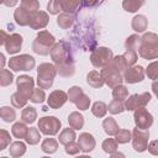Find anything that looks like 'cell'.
Listing matches in <instances>:
<instances>
[{"instance_id": "40", "label": "cell", "mask_w": 158, "mask_h": 158, "mask_svg": "<svg viewBox=\"0 0 158 158\" xmlns=\"http://www.w3.org/2000/svg\"><path fill=\"white\" fill-rule=\"evenodd\" d=\"M107 111L112 115H117V114H121L125 111V104L122 101H118V100H112L109 106H107Z\"/></svg>"}, {"instance_id": "30", "label": "cell", "mask_w": 158, "mask_h": 158, "mask_svg": "<svg viewBox=\"0 0 158 158\" xmlns=\"http://www.w3.org/2000/svg\"><path fill=\"white\" fill-rule=\"evenodd\" d=\"M41 149L44 153L52 154L58 149V141L54 138H44L41 143Z\"/></svg>"}, {"instance_id": "37", "label": "cell", "mask_w": 158, "mask_h": 158, "mask_svg": "<svg viewBox=\"0 0 158 158\" xmlns=\"http://www.w3.org/2000/svg\"><path fill=\"white\" fill-rule=\"evenodd\" d=\"M141 43V37L138 35H131L125 41V48L131 51H137Z\"/></svg>"}, {"instance_id": "26", "label": "cell", "mask_w": 158, "mask_h": 158, "mask_svg": "<svg viewBox=\"0 0 158 158\" xmlns=\"http://www.w3.org/2000/svg\"><path fill=\"white\" fill-rule=\"evenodd\" d=\"M27 131H28V127L26 126L25 122H15L11 127V133L15 138H19V139H22L26 137L27 135Z\"/></svg>"}, {"instance_id": "1", "label": "cell", "mask_w": 158, "mask_h": 158, "mask_svg": "<svg viewBox=\"0 0 158 158\" xmlns=\"http://www.w3.org/2000/svg\"><path fill=\"white\" fill-rule=\"evenodd\" d=\"M138 54L143 59H156L158 57V36L154 32H147L141 37Z\"/></svg>"}, {"instance_id": "27", "label": "cell", "mask_w": 158, "mask_h": 158, "mask_svg": "<svg viewBox=\"0 0 158 158\" xmlns=\"http://www.w3.org/2000/svg\"><path fill=\"white\" fill-rule=\"evenodd\" d=\"M37 118V111L32 106H26L21 112V120L25 123H33Z\"/></svg>"}, {"instance_id": "48", "label": "cell", "mask_w": 158, "mask_h": 158, "mask_svg": "<svg viewBox=\"0 0 158 158\" xmlns=\"http://www.w3.org/2000/svg\"><path fill=\"white\" fill-rule=\"evenodd\" d=\"M144 74H147L149 79L156 80V79L158 78V63H157V62H152V63L147 67V69L144 70Z\"/></svg>"}, {"instance_id": "6", "label": "cell", "mask_w": 158, "mask_h": 158, "mask_svg": "<svg viewBox=\"0 0 158 158\" xmlns=\"http://www.w3.org/2000/svg\"><path fill=\"white\" fill-rule=\"evenodd\" d=\"M114 54L112 51L107 47H98L90 54V62L95 68H102L110 63Z\"/></svg>"}, {"instance_id": "14", "label": "cell", "mask_w": 158, "mask_h": 158, "mask_svg": "<svg viewBox=\"0 0 158 158\" xmlns=\"http://www.w3.org/2000/svg\"><path fill=\"white\" fill-rule=\"evenodd\" d=\"M49 22V16L46 11H41L37 10L35 12L31 14V19H30V23L28 26L32 30H42L44 28Z\"/></svg>"}, {"instance_id": "28", "label": "cell", "mask_w": 158, "mask_h": 158, "mask_svg": "<svg viewBox=\"0 0 158 158\" xmlns=\"http://www.w3.org/2000/svg\"><path fill=\"white\" fill-rule=\"evenodd\" d=\"M77 138V135H75V132H74V130L70 127H67V128H63L62 130V132L59 133V137H58V141H59V143L60 144H67V143H69V142H72V141H74Z\"/></svg>"}, {"instance_id": "44", "label": "cell", "mask_w": 158, "mask_h": 158, "mask_svg": "<svg viewBox=\"0 0 158 158\" xmlns=\"http://www.w3.org/2000/svg\"><path fill=\"white\" fill-rule=\"evenodd\" d=\"M21 7L28 12H35L40 9V2L38 0H21Z\"/></svg>"}, {"instance_id": "41", "label": "cell", "mask_w": 158, "mask_h": 158, "mask_svg": "<svg viewBox=\"0 0 158 158\" xmlns=\"http://www.w3.org/2000/svg\"><path fill=\"white\" fill-rule=\"evenodd\" d=\"M14 81V74L9 69L0 70V86H9Z\"/></svg>"}, {"instance_id": "22", "label": "cell", "mask_w": 158, "mask_h": 158, "mask_svg": "<svg viewBox=\"0 0 158 158\" xmlns=\"http://www.w3.org/2000/svg\"><path fill=\"white\" fill-rule=\"evenodd\" d=\"M86 83L91 88H94V89H100L104 85V80H102L100 73L96 72V70H91V72L88 73V75H86Z\"/></svg>"}, {"instance_id": "21", "label": "cell", "mask_w": 158, "mask_h": 158, "mask_svg": "<svg viewBox=\"0 0 158 158\" xmlns=\"http://www.w3.org/2000/svg\"><path fill=\"white\" fill-rule=\"evenodd\" d=\"M68 123L73 130H80L84 126V116L78 111H73L68 116Z\"/></svg>"}, {"instance_id": "9", "label": "cell", "mask_w": 158, "mask_h": 158, "mask_svg": "<svg viewBox=\"0 0 158 158\" xmlns=\"http://www.w3.org/2000/svg\"><path fill=\"white\" fill-rule=\"evenodd\" d=\"M148 138H149L148 130H141L138 127L133 128V131L131 132V141L133 149L136 152H144L148 146Z\"/></svg>"}, {"instance_id": "23", "label": "cell", "mask_w": 158, "mask_h": 158, "mask_svg": "<svg viewBox=\"0 0 158 158\" xmlns=\"http://www.w3.org/2000/svg\"><path fill=\"white\" fill-rule=\"evenodd\" d=\"M74 23V16L72 14L68 12H62L59 14V16L57 17V25L62 28V30H68L69 27H72Z\"/></svg>"}, {"instance_id": "50", "label": "cell", "mask_w": 158, "mask_h": 158, "mask_svg": "<svg viewBox=\"0 0 158 158\" xmlns=\"http://www.w3.org/2000/svg\"><path fill=\"white\" fill-rule=\"evenodd\" d=\"M75 105H77V107H78L79 110H81V111L88 110L89 106H90V98H89L88 95L83 94V95L78 99V101L75 102Z\"/></svg>"}, {"instance_id": "17", "label": "cell", "mask_w": 158, "mask_h": 158, "mask_svg": "<svg viewBox=\"0 0 158 158\" xmlns=\"http://www.w3.org/2000/svg\"><path fill=\"white\" fill-rule=\"evenodd\" d=\"M78 144H79V148L81 152L89 153L95 148L96 142H95V138L93 135H90L88 132H83L78 137Z\"/></svg>"}, {"instance_id": "3", "label": "cell", "mask_w": 158, "mask_h": 158, "mask_svg": "<svg viewBox=\"0 0 158 158\" xmlns=\"http://www.w3.org/2000/svg\"><path fill=\"white\" fill-rule=\"evenodd\" d=\"M57 75L56 67L51 63H41L37 68V84L42 89H49Z\"/></svg>"}, {"instance_id": "10", "label": "cell", "mask_w": 158, "mask_h": 158, "mask_svg": "<svg viewBox=\"0 0 158 158\" xmlns=\"http://www.w3.org/2000/svg\"><path fill=\"white\" fill-rule=\"evenodd\" d=\"M16 86H17L16 93L20 94L22 98H25L26 100H30V96L35 88V80L30 75L23 74L16 78Z\"/></svg>"}, {"instance_id": "36", "label": "cell", "mask_w": 158, "mask_h": 158, "mask_svg": "<svg viewBox=\"0 0 158 158\" xmlns=\"http://www.w3.org/2000/svg\"><path fill=\"white\" fill-rule=\"evenodd\" d=\"M91 112L96 117H104L107 112V105L104 101H95L91 106Z\"/></svg>"}, {"instance_id": "33", "label": "cell", "mask_w": 158, "mask_h": 158, "mask_svg": "<svg viewBox=\"0 0 158 158\" xmlns=\"http://www.w3.org/2000/svg\"><path fill=\"white\" fill-rule=\"evenodd\" d=\"M112 89H114V90H112V96H114L115 100L125 101V100L127 99V96H128V89H127L125 85L120 84V85L114 86Z\"/></svg>"}, {"instance_id": "45", "label": "cell", "mask_w": 158, "mask_h": 158, "mask_svg": "<svg viewBox=\"0 0 158 158\" xmlns=\"http://www.w3.org/2000/svg\"><path fill=\"white\" fill-rule=\"evenodd\" d=\"M11 143V136L6 130L0 128V151H4L7 148Z\"/></svg>"}, {"instance_id": "39", "label": "cell", "mask_w": 158, "mask_h": 158, "mask_svg": "<svg viewBox=\"0 0 158 158\" xmlns=\"http://www.w3.org/2000/svg\"><path fill=\"white\" fill-rule=\"evenodd\" d=\"M30 100L35 104H41L46 100V94H44V90L42 88H33L32 90V94L30 96Z\"/></svg>"}, {"instance_id": "31", "label": "cell", "mask_w": 158, "mask_h": 158, "mask_svg": "<svg viewBox=\"0 0 158 158\" xmlns=\"http://www.w3.org/2000/svg\"><path fill=\"white\" fill-rule=\"evenodd\" d=\"M80 7V0H62V10L68 14H75Z\"/></svg>"}, {"instance_id": "7", "label": "cell", "mask_w": 158, "mask_h": 158, "mask_svg": "<svg viewBox=\"0 0 158 158\" xmlns=\"http://www.w3.org/2000/svg\"><path fill=\"white\" fill-rule=\"evenodd\" d=\"M62 122L56 116H44L38 120V128L46 136H54L59 132Z\"/></svg>"}, {"instance_id": "47", "label": "cell", "mask_w": 158, "mask_h": 158, "mask_svg": "<svg viewBox=\"0 0 158 158\" xmlns=\"http://www.w3.org/2000/svg\"><path fill=\"white\" fill-rule=\"evenodd\" d=\"M27 101H28V100H26L25 98H22V96H21L20 94H17V93H14V94L11 95V104H12V106L16 107V109L23 107V106L27 104Z\"/></svg>"}, {"instance_id": "18", "label": "cell", "mask_w": 158, "mask_h": 158, "mask_svg": "<svg viewBox=\"0 0 158 158\" xmlns=\"http://www.w3.org/2000/svg\"><path fill=\"white\" fill-rule=\"evenodd\" d=\"M56 67V72L57 74H59L60 77H72L75 73V65H74V60H67L63 63H57L54 64Z\"/></svg>"}, {"instance_id": "5", "label": "cell", "mask_w": 158, "mask_h": 158, "mask_svg": "<svg viewBox=\"0 0 158 158\" xmlns=\"http://www.w3.org/2000/svg\"><path fill=\"white\" fill-rule=\"evenodd\" d=\"M7 64H9V68L14 72H20V70L28 72L35 68L36 60L30 54H20V56H15L10 58Z\"/></svg>"}, {"instance_id": "55", "label": "cell", "mask_w": 158, "mask_h": 158, "mask_svg": "<svg viewBox=\"0 0 158 158\" xmlns=\"http://www.w3.org/2000/svg\"><path fill=\"white\" fill-rule=\"evenodd\" d=\"M17 1H19V0H4L2 4H4L5 6H7V7H14V6L17 4Z\"/></svg>"}, {"instance_id": "54", "label": "cell", "mask_w": 158, "mask_h": 158, "mask_svg": "<svg viewBox=\"0 0 158 158\" xmlns=\"http://www.w3.org/2000/svg\"><path fill=\"white\" fill-rule=\"evenodd\" d=\"M7 33L4 31V30H0V46H2V44H5V41H6V38H7Z\"/></svg>"}, {"instance_id": "13", "label": "cell", "mask_w": 158, "mask_h": 158, "mask_svg": "<svg viewBox=\"0 0 158 158\" xmlns=\"http://www.w3.org/2000/svg\"><path fill=\"white\" fill-rule=\"evenodd\" d=\"M122 78L127 84L139 83L144 79V68L142 65H131L123 72Z\"/></svg>"}, {"instance_id": "4", "label": "cell", "mask_w": 158, "mask_h": 158, "mask_svg": "<svg viewBox=\"0 0 158 158\" xmlns=\"http://www.w3.org/2000/svg\"><path fill=\"white\" fill-rule=\"evenodd\" d=\"M49 54H51V58L54 62V64L63 63V62H67V60H73V54H72L70 47L64 41L54 43L51 48Z\"/></svg>"}, {"instance_id": "11", "label": "cell", "mask_w": 158, "mask_h": 158, "mask_svg": "<svg viewBox=\"0 0 158 158\" xmlns=\"http://www.w3.org/2000/svg\"><path fill=\"white\" fill-rule=\"evenodd\" d=\"M151 94L149 93H142V94H133L131 96H127L125 102V110L133 111L139 107H144L151 101Z\"/></svg>"}, {"instance_id": "32", "label": "cell", "mask_w": 158, "mask_h": 158, "mask_svg": "<svg viewBox=\"0 0 158 158\" xmlns=\"http://www.w3.org/2000/svg\"><path fill=\"white\" fill-rule=\"evenodd\" d=\"M0 118L9 123L14 122L16 120V111L10 106H2L0 107Z\"/></svg>"}, {"instance_id": "12", "label": "cell", "mask_w": 158, "mask_h": 158, "mask_svg": "<svg viewBox=\"0 0 158 158\" xmlns=\"http://www.w3.org/2000/svg\"><path fill=\"white\" fill-rule=\"evenodd\" d=\"M133 111H135L133 118H135L136 127H138L141 130H148L153 125V116L147 109L139 107V109H136Z\"/></svg>"}, {"instance_id": "51", "label": "cell", "mask_w": 158, "mask_h": 158, "mask_svg": "<svg viewBox=\"0 0 158 158\" xmlns=\"http://www.w3.org/2000/svg\"><path fill=\"white\" fill-rule=\"evenodd\" d=\"M64 147H65V153H67V154H69V156H75V154H78V153H79V151H80L79 144H78V143H75L74 141H72V142H69V143L64 144Z\"/></svg>"}, {"instance_id": "38", "label": "cell", "mask_w": 158, "mask_h": 158, "mask_svg": "<svg viewBox=\"0 0 158 158\" xmlns=\"http://www.w3.org/2000/svg\"><path fill=\"white\" fill-rule=\"evenodd\" d=\"M115 139L120 144L128 143L131 141V131L130 130H126V128H120L117 131V133L115 135Z\"/></svg>"}, {"instance_id": "52", "label": "cell", "mask_w": 158, "mask_h": 158, "mask_svg": "<svg viewBox=\"0 0 158 158\" xmlns=\"http://www.w3.org/2000/svg\"><path fill=\"white\" fill-rule=\"evenodd\" d=\"M102 1L104 0H80V7H94Z\"/></svg>"}, {"instance_id": "53", "label": "cell", "mask_w": 158, "mask_h": 158, "mask_svg": "<svg viewBox=\"0 0 158 158\" xmlns=\"http://www.w3.org/2000/svg\"><path fill=\"white\" fill-rule=\"evenodd\" d=\"M156 144H157V141H153V142H151V143L147 146V149H148L153 156H157V154H158V151L156 149Z\"/></svg>"}, {"instance_id": "16", "label": "cell", "mask_w": 158, "mask_h": 158, "mask_svg": "<svg viewBox=\"0 0 158 158\" xmlns=\"http://www.w3.org/2000/svg\"><path fill=\"white\" fill-rule=\"evenodd\" d=\"M22 36L19 33H12L9 35L6 41H5V49L9 54H15L17 52H20L21 46H22Z\"/></svg>"}, {"instance_id": "58", "label": "cell", "mask_w": 158, "mask_h": 158, "mask_svg": "<svg viewBox=\"0 0 158 158\" xmlns=\"http://www.w3.org/2000/svg\"><path fill=\"white\" fill-rule=\"evenodd\" d=\"M4 2V0H0V4H2Z\"/></svg>"}, {"instance_id": "35", "label": "cell", "mask_w": 158, "mask_h": 158, "mask_svg": "<svg viewBox=\"0 0 158 158\" xmlns=\"http://www.w3.org/2000/svg\"><path fill=\"white\" fill-rule=\"evenodd\" d=\"M110 64L117 69L120 73H123L127 68H128V64L126 62V59L123 58V56H116V57H112V59L110 60Z\"/></svg>"}, {"instance_id": "56", "label": "cell", "mask_w": 158, "mask_h": 158, "mask_svg": "<svg viewBox=\"0 0 158 158\" xmlns=\"http://www.w3.org/2000/svg\"><path fill=\"white\" fill-rule=\"evenodd\" d=\"M5 64H6V58H5V56L0 52V70H1V69H4Z\"/></svg>"}, {"instance_id": "29", "label": "cell", "mask_w": 158, "mask_h": 158, "mask_svg": "<svg viewBox=\"0 0 158 158\" xmlns=\"http://www.w3.org/2000/svg\"><path fill=\"white\" fill-rule=\"evenodd\" d=\"M144 2L146 0H123L122 7L127 12H136L144 5Z\"/></svg>"}, {"instance_id": "19", "label": "cell", "mask_w": 158, "mask_h": 158, "mask_svg": "<svg viewBox=\"0 0 158 158\" xmlns=\"http://www.w3.org/2000/svg\"><path fill=\"white\" fill-rule=\"evenodd\" d=\"M31 14L32 12H28L27 10H25V9H22L20 6V7H17L15 10L14 19H15V21H16L17 25H20V26H28L30 19H31Z\"/></svg>"}, {"instance_id": "43", "label": "cell", "mask_w": 158, "mask_h": 158, "mask_svg": "<svg viewBox=\"0 0 158 158\" xmlns=\"http://www.w3.org/2000/svg\"><path fill=\"white\" fill-rule=\"evenodd\" d=\"M117 146H118V143H117L116 139H114V138H106V139L102 142V149H104V152L107 153V154H111V153H114L115 151H117Z\"/></svg>"}, {"instance_id": "8", "label": "cell", "mask_w": 158, "mask_h": 158, "mask_svg": "<svg viewBox=\"0 0 158 158\" xmlns=\"http://www.w3.org/2000/svg\"><path fill=\"white\" fill-rule=\"evenodd\" d=\"M100 75L104 80V84H106L110 88H114L116 85L122 84L123 78H122V73H120L117 69H115L110 63L105 67L101 68Z\"/></svg>"}, {"instance_id": "25", "label": "cell", "mask_w": 158, "mask_h": 158, "mask_svg": "<svg viewBox=\"0 0 158 158\" xmlns=\"http://www.w3.org/2000/svg\"><path fill=\"white\" fill-rule=\"evenodd\" d=\"M102 128L104 131L109 135V136H115L117 133V131L120 130L117 122L115 121V118L112 117H106L104 121H102Z\"/></svg>"}, {"instance_id": "46", "label": "cell", "mask_w": 158, "mask_h": 158, "mask_svg": "<svg viewBox=\"0 0 158 158\" xmlns=\"http://www.w3.org/2000/svg\"><path fill=\"white\" fill-rule=\"evenodd\" d=\"M47 10L52 15H58L62 10V0H49L47 5Z\"/></svg>"}, {"instance_id": "24", "label": "cell", "mask_w": 158, "mask_h": 158, "mask_svg": "<svg viewBox=\"0 0 158 158\" xmlns=\"http://www.w3.org/2000/svg\"><path fill=\"white\" fill-rule=\"evenodd\" d=\"M9 153L11 157H21L26 153V144L23 142L20 141H15V142H11L10 143V148H9Z\"/></svg>"}, {"instance_id": "2", "label": "cell", "mask_w": 158, "mask_h": 158, "mask_svg": "<svg viewBox=\"0 0 158 158\" xmlns=\"http://www.w3.org/2000/svg\"><path fill=\"white\" fill-rule=\"evenodd\" d=\"M56 43V38L52 33L43 30L40 31L32 42V51L40 56H47L51 52L52 46Z\"/></svg>"}, {"instance_id": "49", "label": "cell", "mask_w": 158, "mask_h": 158, "mask_svg": "<svg viewBox=\"0 0 158 158\" xmlns=\"http://www.w3.org/2000/svg\"><path fill=\"white\" fill-rule=\"evenodd\" d=\"M122 56H123V58L126 59V62H127L128 67L135 65V63H136V62H137V59H138L137 52H136V51H131V49H127Z\"/></svg>"}, {"instance_id": "42", "label": "cell", "mask_w": 158, "mask_h": 158, "mask_svg": "<svg viewBox=\"0 0 158 158\" xmlns=\"http://www.w3.org/2000/svg\"><path fill=\"white\" fill-rule=\"evenodd\" d=\"M84 93H83V89L80 88V86H72L69 90H68V93H67V95H68V100L70 101V102H77L78 101V99L83 95Z\"/></svg>"}, {"instance_id": "34", "label": "cell", "mask_w": 158, "mask_h": 158, "mask_svg": "<svg viewBox=\"0 0 158 158\" xmlns=\"http://www.w3.org/2000/svg\"><path fill=\"white\" fill-rule=\"evenodd\" d=\"M40 139H41V135H40L38 128H36V127H30L28 131H27V135H26V137H25V141H26L28 144L35 146V144H37V143L40 142Z\"/></svg>"}, {"instance_id": "57", "label": "cell", "mask_w": 158, "mask_h": 158, "mask_svg": "<svg viewBox=\"0 0 158 158\" xmlns=\"http://www.w3.org/2000/svg\"><path fill=\"white\" fill-rule=\"evenodd\" d=\"M110 156H111V157H123V154H122V153H117L116 151H115L114 153H111Z\"/></svg>"}, {"instance_id": "20", "label": "cell", "mask_w": 158, "mask_h": 158, "mask_svg": "<svg viewBox=\"0 0 158 158\" xmlns=\"http://www.w3.org/2000/svg\"><path fill=\"white\" fill-rule=\"evenodd\" d=\"M131 26H132V30L138 32V33H142L147 30V26H148V20L144 15H136L133 19H132V22H131Z\"/></svg>"}, {"instance_id": "15", "label": "cell", "mask_w": 158, "mask_h": 158, "mask_svg": "<svg viewBox=\"0 0 158 158\" xmlns=\"http://www.w3.org/2000/svg\"><path fill=\"white\" fill-rule=\"evenodd\" d=\"M68 101V95L63 90H54L47 98V104L51 109H59Z\"/></svg>"}]
</instances>
